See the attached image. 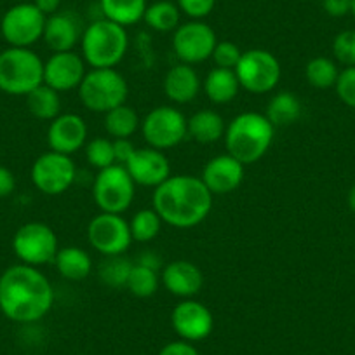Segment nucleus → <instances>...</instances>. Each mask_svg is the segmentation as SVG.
I'll return each instance as SVG.
<instances>
[{
  "label": "nucleus",
  "instance_id": "nucleus-1",
  "mask_svg": "<svg viewBox=\"0 0 355 355\" xmlns=\"http://www.w3.org/2000/svg\"><path fill=\"white\" fill-rule=\"evenodd\" d=\"M53 303V284L37 266L19 263L0 275V312L12 322H39Z\"/></svg>",
  "mask_w": 355,
  "mask_h": 355
},
{
  "label": "nucleus",
  "instance_id": "nucleus-2",
  "mask_svg": "<svg viewBox=\"0 0 355 355\" xmlns=\"http://www.w3.org/2000/svg\"><path fill=\"white\" fill-rule=\"evenodd\" d=\"M213 197L200 176L171 174L153 189L152 204L164 225L187 230L206 221L213 209Z\"/></svg>",
  "mask_w": 355,
  "mask_h": 355
},
{
  "label": "nucleus",
  "instance_id": "nucleus-3",
  "mask_svg": "<svg viewBox=\"0 0 355 355\" xmlns=\"http://www.w3.org/2000/svg\"><path fill=\"white\" fill-rule=\"evenodd\" d=\"M274 136L275 128L265 114L242 112L227 124L225 148L244 166H249L266 155L274 143Z\"/></svg>",
  "mask_w": 355,
  "mask_h": 355
},
{
  "label": "nucleus",
  "instance_id": "nucleus-4",
  "mask_svg": "<svg viewBox=\"0 0 355 355\" xmlns=\"http://www.w3.org/2000/svg\"><path fill=\"white\" fill-rule=\"evenodd\" d=\"M80 49V56L91 68H115L128 54V32L110 19H96L84 28Z\"/></svg>",
  "mask_w": 355,
  "mask_h": 355
},
{
  "label": "nucleus",
  "instance_id": "nucleus-5",
  "mask_svg": "<svg viewBox=\"0 0 355 355\" xmlns=\"http://www.w3.org/2000/svg\"><path fill=\"white\" fill-rule=\"evenodd\" d=\"M129 85L117 68H91L78 85V100L94 114H108L125 105Z\"/></svg>",
  "mask_w": 355,
  "mask_h": 355
},
{
  "label": "nucleus",
  "instance_id": "nucleus-6",
  "mask_svg": "<svg viewBox=\"0 0 355 355\" xmlns=\"http://www.w3.org/2000/svg\"><path fill=\"white\" fill-rule=\"evenodd\" d=\"M44 84V61L30 47H9L0 53V91L26 96Z\"/></svg>",
  "mask_w": 355,
  "mask_h": 355
},
{
  "label": "nucleus",
  "instance_id": "nucleus-7",
  "mask_svg": "<svg viewBox=\"0 0 355 355\" xmlns=\"http://www.w3.org/2000/svg\"><path fill=\"white\" fill-rule=\"evenodd\" d=\"M136 183L121 164L98 171L93 183V199L101 213L122 214L132 206Z\"/></svg>",
  "mask_w": 355,
  "mask_h": 355
},
{
  "label": "nucleus",
  "instance_id": "nucleus-8",
  "mask_svg": "<svg viewBox=\"0 0 355 355\" xmlns=\"http://www.w3.org/2000/svg\"><path fill=\"white\" fill-rule=\"evenodd\" d=\"M239 84L251 94L272 93L281 80L282 68L275 54L266 49H249L242 53L235 67Z\"/></svg>",
  "mask_w": 355,
  "mask_h": 355
},
{
  "label": "nucleus",
  "instance_id": "nucleus-9",
  "mask_svg": "<svg viewBox=\"0 0 355 355\" xmlns=\"http://www.w3.org/2000/svg\"><path fill=\"white\" fill-rule=\"evenodd\" d=\"M189 119L178 108L162 105L150 110L141 121L143 139L155 150H169L189 136Z\"/></svg>",
  "mask_w": 355,
  "mask_h": 355
},
{
  "label": "nucleus",
  "instance_id": "nucleus-10",
  "mask_svg": "<svg viewBox=\"0 0 355 355\" xmlns=\"http://www.w3.org/2000/svg\"><path fill=\"white\" fill-rule=\"evenodd\" d=\"M12 249L21 263L39 268L54 261L60 242L49 225L30 221L18 228L12 237Z\"/></svg>",
  "mask_w": 355,
  "mask_h": 355
},
{
  "label": "nucleus",
  "instance_id": "nucleus-11",
  "mask_svg": "<svg viewBox=\"0 0 355 355\" xmlns=\"http://www.w3.org/2000/svg\"><path fill=\"white\" fill-rule=\"evenodd\" d=\"M30 176L39 192H42L44 196L56 197L63 196L73 185L77 178V167L70 155L49 150L37 157Z\"/></svg>",
  "mask_w": 355,
  "mask_h": 355
},
{
  "label": "nucleus",
  "instance_id": "nucleus-12",
  "mask_svg": "<svg viewBox=\"0 0 355 355\" xmlns=\"http://www.w3.org/2000/svg\"><path fill=\"white\" fill-rule=\"evenodd\" d=\"M218 44L214 30L202 19H192L173 32V53L185 64H199L211 60Z\"/></svg>",
  "mask_w": 355,
  "mask_h": 355
},
{
  "label": "nucleus",
  "instance_id": "nucleus-13",
  "mask_svg": "<svg viewBox=\"0 0 355 355\" xmlns=\"http://www.w3.org/2000/svg\"><path fill=\"white\" fill-rule=\"evenodd\" d=\"M87 242L101 256L125 254L132 244L129 221L122 214H96L87 225Z\"/></svg>",
  "mask_w": 355,
  "mask_h": 355
},
{
  "label": "nucleus",
  "instance_id": "nucleus-14",
  "mask_svg": "<svg viewBox=\"0 0 355 355\" xmlns=\"http://www.w3.org/2000/svg\"><path fill=\"white\" fill-rule=\"evenodd\" d=\"M46 18L35 4H16L2 16L0 32L11 47H30L42 39Z\"/></svg>",
  "mask_w": 355,
  "mask_h": 355
},
{
  "label": "nucleus",
  "instance_id": "nucleus-15",
  "mask_svg": "<svg viewBox=\"0 0 355 355\" xmlns=\"http://www.w3.org/2000/svg\"><path fill=\"white\" fill-rule=\"evenodd\" d=\"M171 326L180 340L197 343L213 333V312L204 303L189 298L182 300L171 312Z\"/></svg>",
  "mask_w": 355,
  "mask_h": 355
},
{
  "label": "nucleus",
  "instance_id": "nucleus-16",
  "mask_svg": "<svg viewBox=\"0 0 355 355\" xmlns=\"http://www.w3.org/2000/svg\"><path fill=\"white\" fill-rule=\"evenodd\" d=\"M124 167L128 169L136 187L157 189L171 176V164L166 153L162 150L152 148V146L136 148V152L124 164Z\"/></svg>",
  "mask_w": 355,
  "mask_h": 355
},
{
  "label": "nucleus",
  "instance_id": "nucleus-17",
  "mask_svg": "<svg viewBox=\"0 0 355 355\" xmlns=\"http://www.w3.org/2000/svg\"><path fill=\"white\" fill-rule=\"evenodd\" d=\"M85 61L80 54L73 51L67 53H53L44 63V84L53 87L58 93H67L71 89H78L84 80Z\"/></svg>",
  "mask_w": 355,
  "mask_h": 355
},
{
  "label": "nucleus",
  "instance_id": "nucleus-18",
  "mask_svg": "<svg viewBox=\"0 0 355 355\" xmlns=\"http://www.w3.org/2000/svg\"><path fill=\"white\" fill-rule=\"evenodd\" d=\"M244 174L245 166L241 160L232 157L230 153H221L207 160L200 180L213 196H228L242 185Z\"/></svg>",
  "mask_w": 355,
  "mask_h": 355
},
{
  "label": "nucleus",
  "instance_id": "nucleus-19",
  "mask_svg": "<svg viewBox=\"0 0 355 355\" xmlns=\"http://www.w3.org/2000/svg\"><path fill=\"white\" fill-rule=\"evenodd\" d=\"M87 143V124L77 114H60L47 128L49 150L63 155H73Z\"/></svg>",
  "mask_w": 355,
  "mask_h": 355
},
{
  "label": "nucleus",
  "instance_id": "nucleus-20",
  "mask_svg": "<svg viewBox=\"0 0 355 355\" xmlns=\"http://www.w3.org/2000/svg\"><path fill=\"white\" fill-rule=\"evenodd\" d=\"M160 282L169 295L189 300L199 295L202 289L204 274L196 263L189 261V259H176L164 266Z\"/></svg>",
  "mask_w": 355,
  "mask_h": 355
},
{
  "label": "nucleus",
  "instance_id": "nucleus-21",
  "mask_svg": "<svg viewBox=\"0 0 355 355\" xmlns=\"http://www.w3.org/2000/svg\"><path fill=\"white\" fill-rule=\"evenodd\" d=\"M82 33V21L73 11H58L46 18L42 39L53 53H67L80 42Z\"/></svg>",
  "mask_w": 355,
  "mask_h": 355
},
{
  "label": "nucleus",
  "instance_id": "nucleus-22",
  "mask_svg": "<svg viewBox=\"0 0 355 355\" xmlns=\"http://www.w3.org/2000/svg\"><path fill=\"white\" fill-rule=\"evenodd\" d=\"M162 89L169 101L176 105H187L199 96L202 82L192 64L178 63L164 75Z\"/></svg>",
  "mask_w": 355,
  "mask_h": 355
},
{
  "label": "nucleus",
  "instance_id": "nucleus-23",
  "mask_svg": "<svg viewBox=\"0 0 355 355\" xmlns=\"http://www.w3.org/2000/svg\"><path fill=\"white\" fill-rule=\"evenodd\" d=\"M53 263L58 274L67 281H84L93 272V259L89 252L77 245H67V248L58 249Z\"/></svg>",
  "mask_w": 355,
  "mask_h": 355
},
{
  "label": "nucleus",
  "instance_id": "nucleus-24",
  "mask_svg": "<svg viewBox=\"0 0 355 355\" xmlns=\"http://www.w3.org/2000/svg\"><path fill=\"white\" fill-rule=\"evenodd\" d=\"M202 87L207 100H209L211 103L227 105L237 98L241 84H239L235 70L214 67L213 70L206 75V80H204Z\"/></svg>",
  "mask_w": 355,
  "mask_h": 355
},
{
  "label": "nucleus",
  "instance_id": "nucleus-25",
  "mask_svg": "<svg viewBox=\"0 0 355 355\" xmlns=\"http://www.w3.org/2000/svg\"><path fill=\"white\" fill-rule=\"evenodd\" d=\"M189 136L200 145H213L225 136L223 117L216 110H199L189 119Z\"/></svg>",
  "mask_w": 355,
  "mask_h": 355
},
{
  "label": "nucleus",
  "instance_id": "nucleus-26",
  "mask_svg": "<svg viewBox=\"0 0 355 355\" xmlns=\"http://www.w3.org/2000/svg\"><path fill=\"white\" fill-rule=\"evenodd\" d=\"M303 114V105L300 98L295 93L289 91H281V93L274 94L266 105V119L272 122L275 129L286 128L291 125L302 117Z\"/></svg>",
  "mask_w": 355,
  "mask_h": 355
},
{
  "label": "nucleus",
  "instance_id": "nucleus-27",
  "mask_svg": "<svg viewBox=\"0 0 355 355\" xmlns=\"http://www.w3.org/2000/svg\"><path fill=\"white\" fill-rule=\"evenodd\" d=\"M146 8H148L146 0H100L103 18L110 19L124 28L141 21Z\"/></svg>",
  "mask_w": 355,
  "mask_h": 355
},
{
  "label": "nucleus",
  "instance_id": "nucleus-28",
  "mask_svg": "<svg viewBox=\"0 0 355 355\" xmlns=\"http://www.w3.org/2000/svg\"><path fill=\"white\" fill-rule=\"evenodd\" d=\"M103 125L112 139H131V136L141 128V119L135 108L129 105H121L105 114Z\"/></svg>",
  "mask_w": 355,
  "mask_h": 355
},
{
  "label": "nucleus",
  "instance_id": "nucleus-29",
  "mask_svg": "<svg viewBox=\"0 0 355 355\" xmlns=\"http://www.w3.org/2000/svg\"><path fill=\"white\" fill-rule=\"evenodd\" d=\"M26 107L33 117L40 121H54L61 114V96L49 85L40 84L26 94Z\"/></svg>",
  "mask_w": 355,
  "mask_h": 355
},
{
  "label": "nucleus",
  "instance_id": "nucleus-30",
  "mask_svg": "<svg viewBox=\"0 0 355 355\" xmlns=\"http://www.w3.org/2000/svg\"><path fill=\"white\" fill-rule=\"evenodd\" d=\"M180 16H182V12H180V8L174 2H171V0H157V2L146 8L143 21L146 23L148 28L155 30V32L167 33L174 32L180 26Z\"/></svg>",
  "mask_w": 355,
  "mask_h": 355
},
{
  "label": "nucleus",
  "instance_id": "nucleus-31",
  "mask_svg": "<svg viewBox=\"0 0 355 355\" xmlns=\"http://www.w3.org/2000/svg\"><path fill=\"white\" fill-rule=\"evenodd\" d=\"M135 261L125 258L124 254L119 256H103V261L98 266V277L101 284L112 289H122L128 284L129 274Z\"/></svg>",
  "mask_w": 355,
  "mask_h": 355
},
{
  "label": "nucleus",
  "instance_id": "nucleus-32",
  "mask_svg": "<svg viewBox=\"0 0 355 355\" xmlns=\"http://www.w3.org/2000/svg\"><path fill=\"white\" fill-rule=\"evenodd\" d=\"M159 270H155L152 266H146L135 261V265L131 268V274H129L128 284H125V289L132 296H136V298H150V296H153L159 291Z\"/></svg>",
  "mask_w": 355,
  "mask_h": 355
},
{
  "label": "nucleus",
  "instance_id": "nucleus-33",
  "mask_svg": "<svg viewBox=\"0 0 355 355\" xmlns=\"http://www.w3.org/2000/svg\"><path fill=\"white\" fill-rule=\"evenodd\" d=\"M162 218L159 216L155 209H139L135 216L129 221V228H131L132 241L141 242V244H146V242H152L153 239L159 237L160 230H162Z\"/></svg>",
  "mask_w": 355,
  "mask_h": 355
},
{
  "label": "nucleus",
  "instance_id": "nucleus-34",
  "mask_svg": "<svg viewBox=\"0 0 355 355\" xmlns=\"http://www.w3.org/2000/svg\"><path fill=\"white\" fill-rule=\"evenodd\" d=\"M338 70L336 63L331 58L326 56H317L306 63L305 67V77L309 84L315 89H329L336 85Z\"/></svg>",
  "mask_w": 355,
  "mask_h": 355
},
{
  "label": "nucleus",
  "instance_id": "nucleus-35",
  "mask_svg": "<svg viewBox=\"0 0 355 355\" xmlns=\"http://www.w3.org/2000/svg\"><path fill=\"white\" fill-rule=\"evenodd\" d=\"M85 160L91 167L101 171L114 166L115 153H114V139L112 138H94L85 143Z\"/></svg>",
  "mask_w": 355,
  "mask_h": 355
},
{
  "label": "nucleus",
  "instance_id": "nucleus-36",
  "mask_svg": "<svg viewBox=\"0 0 355 355\" xmlns=\"http://www.w3.org/2000/svg\"><path fill=\"white\" fill-rule=\"evenodd\" d=\"M333 54L345 67H355V30H345L334 37Z\"/></svg>",
  "mask_w": 355,
  "mask_h": 355
},
{
  "label": "nucleus",
  "instance_id": "nucleus-37",
  "mask_svg": "<svg viewBox=\"0 0 355 355\" xmlns=\"http://www.w3.org/2000/svg\"><path fill=\"white\" fill-rule=\"evenodd\" d=\"M242 53H244V51L239 49L237 44L230 42V40H218L211 60L214 61V64H216L218 68L235 70V67H237L239 61H241Z\"/></svg>",
  "mask_w": 355,
  "mask_h": 355
},
{
  "label": "nucleus",
  "instance_id": "nucleus-38",
  "mask_svg": "<svg viewBox=\"0 0 355 355\" xmlns=\"http://www.w3.org/2000/svg\"><path fill=\"white\" fill-rule=\"evenodd\" d=\"M336 94L347 107L355 110V67H347L343 71L338 75Z\"/></svg>",
  "mask_w": 355,
  "mask_h": 355
},
{
  "label": "nucleus",
  "instance_id": "nucleus-39",
  "mask_svg": "<svg viewBox=\"0 0 355 355\" xmlns=\"http://www.w3.org/2000/svg\"><path fill=\"white\" fill-rule=\"evenodd\" d=\"M216 0H178L180 11L192 19H202L213 12Z\"/></svg>",
  "mask_w": 355,
  "mask_h": 355
},
{
  "label": "nucleus",
  "instance_id": "nucleus-40",
  "mask_svg": "<svg viewBox=\"0 0 355 355\" xmlns=\"http://www.w3.org/2000/svg\"><path fill=\"white\" fill-rule=\"evenodd\" d=\"M157 355H200V354L199 350L193 347V343H189V341H183V340H176L164 345Z\"/></svg>",
  "mask_w": 355,
  "mask_h": 355
},
{
  "label": "nucleus",
  "instance_id": "nucleus-41",
  "mask_svg": "<svg viewBox=\"0 0 355 355\" xmlns=\"http://www.w3.org/2000/svg\"><path fill=\"white\" fill-rule=\"evenodd\" d=\"M352 0H322V9L331 18H343L350 12Z\"/></svg>",
  "mask_w": 355,
  "mask_h": 355
},
{
  "label": "nucleus",
  "instance_id": "nucleus-42",
  "mask_svg": "<svg viewBox=\"0 0 355 355\" xmlns=\"http://www.w3.org/2000/svg\"><path fill=\"white\" fill-rule=\"evenodd\" d=\"M136 152V146L132 145L131 139H114V153H115V162L124 166L132 153Z\"/></svg>",
  "mask_w": 355,
  "mask_h": 355
},
{
  "label": "nucleus",
  "instance_id": "nucleus-43",
  "mask_svg": "<svg viewBox=\"0 0 355 355\" xmlns=\"http://www.w3.org/2000/svg\"><path fill=\"white\" fill-rule=\"evenodd\" d=\"M16 189V178L8 167L0 166V199L9 197Z\"/></svg>",
  "mask_w": 355,
  "mask_h": 355
},
{
  "label": "nucleus",
  "instance_id": "nucleus-44",
  "mask_svg": "<svg viewBox=\"0 0 355 355\" xmlns=\"http://www.w3.org/2000/svg\"><path fill=\"white\" fill-rule=\"evenodd\" d=\"M33 4L37 6V9H39L44 16H51L54 15V12L60 11L61 0H33Z\"/></svg>",
  "mask_w": 355,
  "mask_h": 355
},
{
  "label": "nucleus",
  "instance_id": "nucleus-45",
  "mask_svg": "<svg viewBox=\"0 0 355 355\" xmlns=\"http://www.w3.org/2000/svg\"><path fill=\"white\" fill-rule=\"evenodd\" d=\"M160 259L157 258L153 252H143L141 256H139L138 259H136V263H141V265H146V266H152V268H155V270H159L160 266Z\"/></svg>",
  "mask_w": 355,
  "mask_h": 355
},
{
  "label": "nucleus",
  "instance_id": "nucleus-46",
  "mask_svg": "<svg viewBox=\"0 0 355 355\" xmlns=\"http://www.w3.org/2000/svg\"><path fill=\"white\" fill-rule=\"evenodd\" d=\"M347 202H348V207H350V211H352V213L355 214V185L352 187V189H350V192H348Z\"/></svg>",
  "mask_w": 355,
  "mask_h": 355
},
{
  "label": "nucleus",
  "instance_id": "nucleus-47",
  "mask_svg": "<svg viewBox=\"0 0 355 355\" xmlns=\"http://www.w3.org/2000/svg\"><path fill=\"white\" fill-rule=\"evenodd\" d=\"M350 12H352V16H354V19H355V0H352V8H350Z\"/></svg>",
  "mask_w": 355,
  "mask_h": 355
},
{
  "label": "nucleus",
  "instance_id": "nucleus-48",
  "mask_svg": "<svg viewBox=\"0 0 355 355\" xmlns=\"http://www.w3.org/2000/svg\"><path fill=\"white\" fill-rule=\"evenodd\" d=\"M0 53H2V51H0Z\"/></svg>",
  "mask_w": 355,
  "mask_h": 355
}]
</instances>
